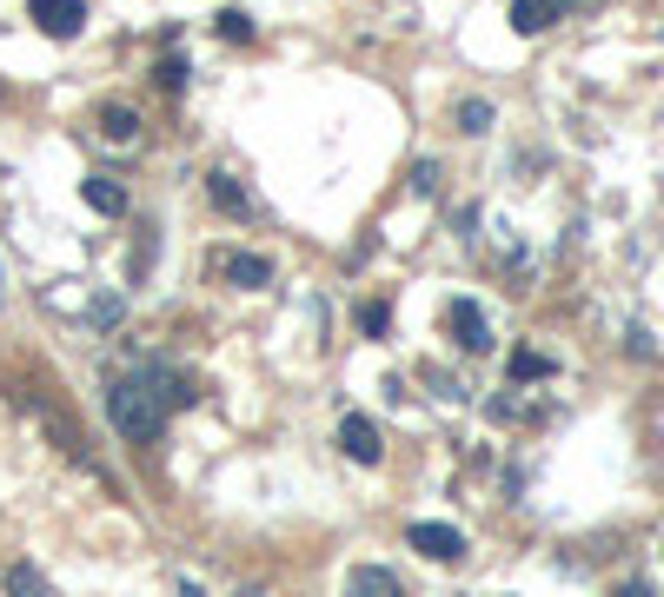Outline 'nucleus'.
<instances>
[{
    "label": "nucleus",
    "mask_w": 664,
    "mask_h": 597,
    "mask_svg": "<svg viewBox=\"0 0 664 597\" xmlns=\"http://www.w3.org/2000/svg\"><path fill=\"white\" fill-rule=\"evenodd\" d=\"M106 419H113V432H120L126 445H153V439L166 432V399L153 392L146 372H126V379L106 385Z\"/></svg>",
    "instance_id": "f257e3e1"
},
{
    "label": "nucleus",
    "mask_w": 664,
    "mask_h": 597,
    "mask_svg": "<svg viewBox=\"0 0 664 597\" xmlns=\"http://www.w3.org/2000/svg\"><path fill=\"white\" fill-rule=\"evenodd\" d=\"M446 332L459 339V352H486V346H492V319H486L479 299H452V306H446Z\"/></svg>",
    "instance_id": "f03ea898"
},
{
    "label": "nucleus",
    "mask_w": 664,
    "mask_h": 597,
    "mask_svg": "<svg viewBox=\"0 0 664 597\" xmlns=\"http://www.w3.org/2000/svg\"><path fill=\"white\" fill-rule=\"evenodd\" d=\"M406 538H412V552L432 558V565H459V558H466V532H459V525H412Z\"/></svg>",
    "instance_id": "7ed1b4c3"
},
{
    "label": "nucleus",
    "mask_w": 664,
    "mask_h": 597,
    "mask_svg": "<svg viewBox=\"0 0 664 597\" xmlns=\"http://www.w3.org/2000/svg\"><path fill=\"white\" fill-rule=\"evenodd\" d=\"M27 13H33V27L53 33V40H73V33L86 27V0H27Z\"/></svg>",
    "instance_id": "20e7f679"
},
{
    "label": "nucleus",
    "mask_w": 664,
    "mask_h": 597,
    "mask_svg": "<svg viewBox=\"0 0 664 597\" xmlns=\"http://www.w3.org/2000/svg\"><path fill=\"white\" fill-rule=\"evenodd\" d=\"M339 445H346L353 465H379V452H386V439H379V425H372L366 412H346V419H339Z\"/></svg>",
    "instance_id": "39448f33"
},
{
    "label": "nucleus",
    "mask_w": 664,
    "mask_h": 597,
    "mask_svg": "<svg viewBox=\"0 0 664 597\" xmlns=\"http://www.w3.org/2000/svg\"><path fill=\"white\" fill-rule=\"evenodd\" d=\"M219 272H226L233 286H246V292L273 286V259H259V253H219Z\"/></svg>",
    "instance_id": "423d86ee"
},
{
    "label": "nucleus",
    "mask_w": 664,
    "mask_h": 597,
    "mask_svg": "<svg viewBox=\"0 0 664 597\" xmlns=\"http://www.w3.org/2000/svg\"><path fill=\"white\" fill-rule=\"evenodd\" d=\"M572 13V0H512V27L519 33H545V27H559Z\"/></svg>",
    "instance_id": "0eeeda50"
},
{
    "label": "nucleus",
    "mask_w": 664,
    "mask_h": 597,
    "mask_svg": "<svg viewBox=\"0 0 664 597\" xmlns=\"http://www.w3.org/2000/svg\"><path fill=\"white\" fill-rule=\"evenodd\" d=\"M80 199H86L93 213H106V219H120V213H126V186H120V179H106V173H86V179H80Z\"/></svg>",
    "instance_id": "6e6552de"
},
{
    "label": "nucleus",
    "mask_w": 664,
    "mask_h": 597,
    "mask_svg": "<svg viewBox=\"0 0 664 597\" xmlns=\"http://www.w3.org/2000/svg\"><path fill=\"white\" fill-rule=\"evenodd\" d=\"M206 199H213L226 219H253V199H246V186H239L233 173H213V179H206Z\"/></svg>",
    "instance_id": "1a4fd4ad"
},
{
    "label": "nucleus",
    "mask_w": 664,
    "mask_h": 597,
    "mask_svg": "<svg viewBox=\"0 0 664 597\" xmlns=\"http://www.w3.org/2000/svg\"><path fill=\"white\" fill-rule=\"evenodd\" d=\"M346 597H406V585H399L392 572H379V565H359L353 585H346Z\"/></svg>",
    "instance_id": "9d476101"
},
{
    "label": "nucleus",
    "mask_w": 664,
    "mask_h": 597,
    "mask_svg": "<svg viewBox=\"0 0 664 597\" xmlns=\"http://www.w3.org/2000/svg\"><path fill=\"white\" fill-rule=\"evenodd\" d=\"M100 140L133 146V140H140V113H133V106H100Z\"/></svg>",
    "instance_id": "9b49d317"
},
{
    "label": "nucleus",
    "mask_w": 664,
    "mask_h": 597,
    "mask_svg": "<svg viewBox=\"0 0 664 597\" xmlns=\"http://www.w3.org/2000/svg\"><path fill=\"white\" fill-rule=\"evenodd\" d=\"M7 597H47V578H40L33 565H13V572H7Z\"/></svg>",
    "instance_id": "f8f14e48"
},
{
    "label": "nucleus",
    "mask_w": 664,
    "mask_h": 597,
    "mask_svg": "<svg viewBox=\"0 0 664 597\" xmlns=\"http://www.w3.org/2000/svg\"><path fill=\"white\" fill-rule=\"evenodd\" d=\"M153 80H160L166 93H180V86H186V53H166V60L153 66Z\"/></svg>",
    "instance_id": "ddd939ff"
},
{
    "label": "nucleus",
    "mask_w": 664,
    "mask_h": 597,
    "mask_svg": "<svg viewBox=\"0 0 664 597\" xmlns=\"http://www.w3.org/2000/svg\"><path fill=\"white\" fill-rule=\"evenodd\" d=\"M486 126H492V106H486V100H466V106H459V133H486Z\"/></svg>",
    "instance_id": "4468645a"
},
{
    "label": "nucleus",
    "mask_w": 664,
    "mask_h": 597,
    "mask_svg": "<svg viewBox=\"0 0 664 597\" xmlns=\"http://www.w3.org/2000/svg\"><path fill=\"white\" fill-rule=\"evenodd\" d=\"M545 372H552L545 352H512V379H545Z\"/></svg>",
    "instance_id": "2eb2a0df"
},
{
    "label": "nucleus",
    "mask_w": 664,
    "mask_h": 597,
    "mask_svg": "<svg viewBox=\"0 0 664 597\" xmlns=\"http://www.w3.org/2000/svg\"><path fill=\"white\" fill-rule=\"evenodd\" d=\"M219 33H226V40H253V20H246L239 7H226V13H219Z\"/></svg>",
    "instance_id": "dca6fc26"
},
{
    "label": "nucleus",
    "mask_w": 664,
    "mask_h": 597,
    "mask_svg": "<svg viewBox=\"0 0 664 597\" xmlns=\"http://www.w3.org/2000/svg\"><path fill=\"white\" fill-rule=\"evenodd\" d=\"M359 326H366V332H372V339H379V332H386V326H392V306H386V299H372V306H366V312H359Z\"/></svg>",
    "instance_id": "f3484780"
},
{
    "label": "nucleus",
    "mask_w": 664,
    "mask_h": 597,
    "mask_svg": "<svg viewBox=\"0 0 664 597\" xmlns=\"http://www.w3.org/2000/svg\"><path fill=\"white\" fill-rule=\"evenodd\" d=\"M619 597H658V591H652V585H625Z\"/></svg>",
    "instance_id": "a211bd4d"
},
{
    "label": "nucleus",
    "mask_w": 664,
    "mask_h": 597,
    "mask_svg": "<svg viewBox=\"0 0 664 597\" xmlns=\"http://www.w3.org/2000/svg\"><path fill=\"white\" fill-rule=\"evenodd\" d=\"M239 597H266V591H239Z\"/></svg>",
    "instance_id": "6ab92c4d"
}]
</instances>
